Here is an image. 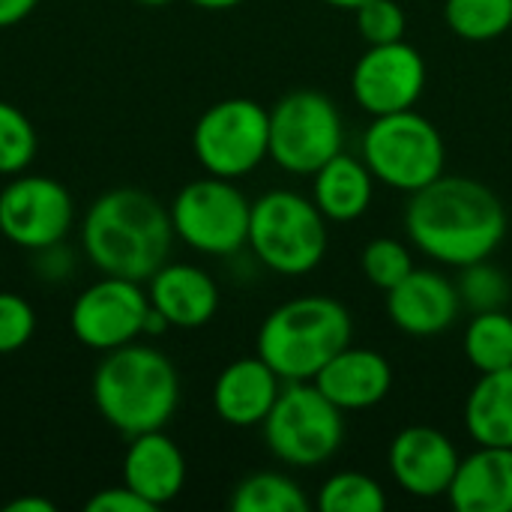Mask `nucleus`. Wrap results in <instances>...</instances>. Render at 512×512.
Instances as JSON below:
<instances>
[{
  "label": "nucleus",
  "mask_w": 512,
  "mask_h": 512,
  "mask_svg": "<svg viewBox=\"0 0 512 512\" xmlns=\"http://www.w3.org/2000/svg\"><path fill=\"white\" fill-rule=\"evenodd\" d=\"M465 360L483 375L512 366V315L504 309L474 312L462 339Z\"/></svg>",
  "instance_id": "nucleus-23"
},
{
  "label": "nucleus",
  "mask_w": 512,
  "mask_h": 512,
  "mask_svg": "<svg viewBox=\"0 0 512 512\" xmlns=\"http://www.w3.org/2000/svg\"><path fill=\"white\" fill-rule=\"evenodd\" d=\"M345 150L339 105L321 90H291L270 108V159L300 177H312Z\"/></svg>",
  "instance_id": "nucleus-8"
},
{
  "label": "nucleus",
  "mask_w": 512,
  "mask_h": 512,
  "mask_svg": "<svg viewBox=\"0 0 512 512\" xmlns=\"http://www.w3.org/2000/svg\"><path fill=\"white\" fill-rule=\"evenodd\" d=\"M315 384L345 414L369 411L390 396L393 366L381 351L348 345L315 375Z\"/></svg>",
  "instance_id": "nucleus-18"
},
{
  "label": "nucleus",
  "mask_w": 512,
  "mask_h": 512,
  "mask_svg": "<svg viewBox=\"0 0 512 512\" xmlns=\"http://www.w3.org/2000/svg\"><path fill=\"white\" fill-rule=\"evenodd\" d=\"M234 512H309L312 501L306 489L279 471H258L237 483L231 492Z\"/></svg>",
  "instance_id": "nucleus-24"
},
{
  "label": "nucleus",
  "mask_w": 512,
  "mask_h": 512,
  "mask_svg": "<svg viewBox=\"0 0 512 512\" xmlns=\"http://www.w3.org/2000/svg\"><path fill=\"white\" fill-rule=\"evenodd\" d=\"M462 306H468L471 312H489V309H504L510 303L512 285L510 279L504 276L501 267L486 261L468 264L462 267V276L456 282Z\"/></svg>",
  "instance_id": "nucleus-29"
},
{
  "label": "nucleus",
  "mask_w": 512,
  "mask_h": 512,
  "mask_svg": "<svg viewBox=\"0 0 512 512\" xmlns=\"http://www.w3.org/2000/svg\"><path fill=\"white\" fill-rule=\"evenodd\" d=\"M138 3H144V6H165V3H171V0H138Z\"/></svg>",
  "instance_id": "nucleus-37"
},
{
  "label": "nucleus",
  "mask_w": 512,
  "mask_h": 512,
  "mask_svg": "<svg viewBox=\"0 0 512 512\" xmlns=\"http://www.w3.org/2000/svg\"><path fill=\"white\" fill-rule=\"evenodd\" d=\"M459 312V288L438 270L414 267L396 288L387 291V318L396 330L414 339L447 333L459 321Z\"/></svg>",
  "instance_id": "nucleus-15"
},
{
  "label": "nucleus",
  "mask_w": 512,
  "mask_h": 512,
  "mask_svg": "<svg viewBox=\"0 0 512 512\" xmlns=\"http://www.w3.org/2000/svg\"><path fill=\"white\" fill-rule=\"evenodd\" d=\"M192 150L213 177L237 180L252 174L270 159V108L246 96L210 105L192 129Z\"/></svg>",
  "instance_id": "nucleus-10"
},
{
  "label": "nucleus",
  "mask_w": 512,
  "mask_h": 512,
  "mask_svg": "<svg viewBox=\"0 0 512 512\" xmlns=\"http://www.w3.org/2000/svg\"><path fill=\"white\" fill-rule=\"evenodd\" d=\"M375 198V177L363 156L336 153L312 174V201L327 222H357Z\"/></svg>",
  "instance_id": "nucleus-21"
},
{
  "label": "nucleus",
  "mask_w": 512,
  "mask_h": 512,
  "mask_svg": "<svg viewBox=\"0 0 512 512\" xmlns=\"http://www.w3.org/2000/svg\"><path fill=\"white\" fill-rule=\"evenodd\" d=\"M321 3H327V6H333V9H351V12H354V9H360L366 0H321Z\"/></svg>",
  "instance_id": "nucleus-36"
},
{
  "label": "nucleus",
  "mask_w": 512,
  "mask_h": 512,
  "mask_svg": "<svg viewBox=\"0 0 512 512\" xmlns=\"http://www.w3.org/2000/svg\"><path fill=\"white\" fill-rule=\"evenodd\" d=\"M327 219L312 198L294 189H270L252 201L249 249L279 276H306L327 255Z\"/></svg>",
  "instance_id": "nucleus-5"
},
{
  "label": "nucleus",
  "mask_w": 512,
  "mask_h": 512,
  "mask_svg": "<svg viewBox=\"0 0 512 512\" xmlns=\"http://www.w3.org/2000/svg\"><path fill=\"white\" fill-rule=\"evenodd\" d=\"M123 483L153 510L171 504L186 486L183 450L162 429L129 438L123 456Z\"/></svg>",
  "instance_id": "nucleus-19"
},
{
  "label": "nucleus",
  "mask_w": 512,
  "mask_h": 512,
  "mask_svg": "<svg viewBox=\"0 0 512 512\" xmlns=\"http://www.w3.org/2000/svg\"><path fill=\"white\" fill-rule=\"evenodd\" d=\"M267 450L288 468H318L345 444V411L315 381H285L273 411L261 423Z\"/></svg>",
  "instance_id": "nucleus-6"
},
{
  "label": "nucleus",
  "mask_w": 512,
  "mask_h": 512,
  "mask_svg": "<svg viewBox=\"0 0 512 512\" xmlns=\"http://www.w3.org/2000/svg\"><path fill=\"white\" fill-rule=\"evenodd\" d=\"M36 129L21 108L0 99V174H21L36 156Z\"/></svg>",
  "instance_id": "nucleus-28"
},
{
  "label": "nucleus",
  "mask_w": 512,
  "mask_h": 512,
  "mask_svg": "<svg viewBox=\"0 0 512 512\" xmlns=\"http://www.w3.org/2000/svg\"><path fill=\"white\" fill-rule=\"evenodd\" d=\"M6 512H54V504L48 498H36V495H27V498H15L9 501Z\"/></svg>",
  "instance_id": "nucleus-34"
},
{
  "label": "nucleus",
  "mask_w": 512,
  "mask_h": 512,
  "mask_svg": "<svg viewBox=\"0 0 512 512\" xmlns=\"http://www.w3.org/2000/svg\"><path fill=\"white\" fill-rule=\"evenodd\" d=\"M315 504L324 512H384L387 492L363 471H336L318 489Z\"/></svg>",
  "instance_id": "nucleus-26"
},
{
  "label": "nucleus",
  "mask_w": 512,
  "mask_h": 512,
  "mask_svg": "<svg viewBox=\"0 0 512 512\" xmlns=\"http://www.w3.org/2000/svg\"><path fill=\"white\" fill-rule=\"evenodd\" d=\"M444 21L465 42H492L512 27V0H444Z\"/></svg>",
  "instance_id": "nucleus-25"
},
{
  "label": "nucleus",
  "mask_w": 512,
  "mask_h": 512,
  "mask_svg": "<svg viewBox=\"0 0 512 512\" xmlns=\"http://www.w3.org/2000/svg\"><path fill=\"white\" fill-rule=\"evenodd\" d=\"M75 219L69 189L42 174H18L0 192V234L18 249H57Z\"/></svg>",
  "instance_id": "nucleus-12"
},
{
  "label": "nucleus",
  "mask_w": 512,
  "mask_h": 512,
  "mask_svg": "<svg viewBox=\"0 0 512 512\" xmlns=\"http://www.w3.org/2000/svg\"><path fill=\"white\" fill-rule=\"evenodd\" d=\"M189 3H195L198 9H210V12H222V9H234V6H240L243 0H189Z\"/></svg>",
  "instance_id": "nucleus-35"
},
{
  "label": "nucleus",
  "mask_w": 512,
  "mask_h": 512,
  "mask_svg": "<svg viewBox=\"0 0 512 512\" xmlns=\"http://www.w3.org/2000/svg\"><path fill=\"white\" fill-rule=\"evenodd\" d=\"M36 6L39 0H0V27H12L24 21Z\"/></svg>",
  "instance_id": "nucleus-33"
},
{
  "label": "nucleus",
  "mask_w": 512,
  "mask_h": 512,
  "mask_svg": "<svg viewBox=\"0 0 512 512\" xmlns=\"http://www.w3.org/2000/svg\"><path fill=\"white\" fill-rule=\"evenodd\" d=\"M405 231L411 246L426 258L462 270L492 258L507 237V210L486 183L441 174L411 195Z\"/></svg>",
  "instance_id": "nucleus-1"
},
{
  "label": "nucleus",
  "mask_w": 512,
  "mask_h": 512,
  "mask_svg": "<svg viewBox=\"0 0 512 512\" xmlns=\"http://www.w3.org/2000/svg\"><path fill=\"white\" fill-rule=\"evenodd\" d=\"M357 33L366 45H387L405 39L408 18L399 0H366L360 9H354Z\"/></svg>",
  "instance_id": "nucleus-30"
},
{
  "label": "nucleus",
  "mask_w": 512,
  "mask_h": 512,
  "mask_svg": "<svg viewBox=\"0 0 512 512\" xmlns=\"http://www.w3.org/2000/svg\"><path fill=\"white\" fill-rule=\"evenodd\" d=\"M363 162L375 183L414 195L444 174L447 144L429 117L408 108L372 117L363 135Z\"/></svg>",
  "instance_id": "nucleus-7"
},
{
  "label": "nucleus",
  "mask_w": 512,
  "mask_h": 512,
  "mask_svg": "<svg viewBox=\"0 0 512 512\" xmlns=\"http://www.w3.org/2000/svg\"><path fill=\"white\" fill-rule=\"evenodd\" d=\"M285 381L255 354L228 363L213 384V411L234 429H255L273 411Z\"/></svg>",
  "instance_id": "nucleus-16"
},
{
  "label": "nucleus",
  "mask_w": 512,
  "mask_h": 512,
  "mask_svg": "<svg viewBox=\"0 0 512 512\" xmlns=\"http://www.w3.org/2000/svg\"><path fill=\"white\" fill-rule=\"evenodd\" d=\"M84 510L87 512H153V507L123 483V486L99 489V492L84 504Z\"/></svg>",
  "instance_id": "nucleus-32"
},
{
  "label": "nucleus",
  "mask_w": 512,
  "mask_h": 512,
  "mask_svg": "<svg viewBox=\"0 0 512 512\" xmlns=\"http://www.w3.org/2000/svg\"><path fill=\"white\" fill-rule=\"evenodd\" d=\"M168 213L174 237L201 255L231 258L249 246L252 201L234 180L213 174L192 180L174 195Z\"/></svg>",
  "instance_id": "nucleus-9"
},
{
  "label": "nucleus",
  "mask_w": 512,
  "mask_h": 512,
  "mask_svg": "<svg viewBox=\"0 0 512 512\" xmlns=\"http://www.w3.org/2000/svg\"><path fill=\"white\" fill-rule=\"evenodd\" d=\"M459 450L450 435L435 426H408L402 429L387 450V465L393 483L420 501L447 498V489L459 468Z\"/></svg>",
  "instance_id": "nucleus-14"
},
{
  "label": "nucleus",
  "mask_w": 512,
  "mask_h": 512,
  "mask_svg": "<svg viewBox=\"0 0 512 512\" xmlns=\"http://www.w3.org/2000/svg\"><path fill=\"white\" fill-rule=\"evenodd\" d=\"M93 405L126 438L165 429L180 405V375L162 351L120 345L105 351L93 372Z\"/></svg>",
  "instance_id": "nucleus-3"
},
{
  "label": "nucleus",
  "mask_w": 512,
  "mask_h": 512,
  "mask_svg": "<svg viewBox=\"0 0 512 512\" xmlns=\"http://www.w3.org/2000/svg\"><path fill=\"white\" fill-rule=\"evenodd\" d=\"M426 60L405 39L366 45L351 72V96L369 117L408 111L426 90Z\"/></svg>",
  "instance_id": "nucleus-13"
},
{
  "label": "nucleus",
  "mask_w": 512,
  "mask_h": 512,
  "mask_svg": "<svg viewBox=\"0 0 512 512\" xmlns=\"http://www.w3.org/2000/svg\"><path fill=\"white\" fill-rule=\"evenodd\" d=\"M150 315V297L135 279L105 276L87 285L72 309L69 327L75 339L90 351H114L120 345L138 342Z\"/></svg>",
  "instance_id": "nucleus-11"
},
{
  "label": "nucleus",
  "mask_w": 512,
  "mask_h": 512,
  "mask_svg": "<svg viewBox=\"0 0 512 512\" xmlns=\"http://www.w3.org/2000/svg\"><path fill=\"white\" fill-rule=\"evenodd\" d=\"M414 267L417 264H414L411 246L396 237H375L363 246V255H360V270L366 282H372L384 294L396 288Z\"/></svg>",
  "instance_id": "nucleus-27"
},
{
  "label": "nucleus",
  "mask_w": 512,
  "mask_h": 512,
  "mask_svg": "<svg viewBox=\"0 0 512 512\" xmlns=\"http://www.w3.org/2000/svg\"><path fill=\"white\" fill-rule=\"evenodd\" d=\"M150 306L177 330H198L219 312V285L195 264H162L147 279Z\"/></svg>",
  "instance_id": "nucleus-17"
},
{
  "label": "nucleus",
  "mask_w": 512,
  "mask_h": 512,
  "mask_svg": "<svg viewBox=\"0 0 512 512\" xmlns=\"http://www.w3.org/2000/svg\"><path fill=\"white\" fill-rule=\"evenodd\" d=\"M171 243V213L144 189L99 195L81 222V249L105 276L147 282L168 261Z\"/></svg>",
  "instance_id": "nucleus-2"
},
{
  "label": "nucleus",
  "mask_w": 512,
  "mask_h": 512,
  "mask_svg": "<svg viewBox=\"0 0 512 512\" xmlns=\"http://www.w3.org/2000/svg\"><path fill=\"white\" fill-rule=\"evenodd\" d=\"M456 512H512V447H480L459 459L447 489Z\"/></svg>",
  "instance_id": "nucleus-20"
},
{
  "label": "nucleus",
  "mask_w": 512,
  "mask_h": 512,
  "mask_svg": "<svg viewBox=\"0 0 512 512\" xmlns=\"http://www.w3.org/2000/svg\"><path fill=\"white\" fill-rule=\"evenodd\" d=\"M354 339L345 303L306 294L276 306L258 327V357L282 381H315V375Z\"/></svg>",
  "instance_id": "nucleus-4"
},
{
  "label": "nucleus",
  "mask_w": 512,
  "mask_h": 512,
  "mask_svg": "<svg viewBox=\"0 0 512 512\" xmlns=\"http://www.w3.org/2000/svg\"><path fill=\"white\" fill-rule=\"evenodd\" d=\"M465 432L480 447H512V366L477 378L465 399Z\"/></svg>",
  "instance_id": "nucleus-22"
},
{
  "label": "nucleus",
  "mask_w": 512,
  "mask_h": 512,
  "mask_svg": "<svg viewBox=\"0 0 512 512\" xmlns=\"http://www.w3.org/2000/svg\"><path fill=\"white\" fill-rule=\"evenodd\" d=\"M36 333L33 306L12 291H0V357L21 351Z\"/></svg>",
  "instance_id": "nucleus-31"
}]
</instances>
